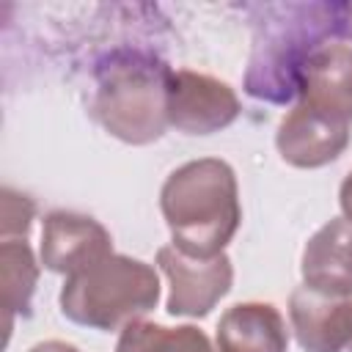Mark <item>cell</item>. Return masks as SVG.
<instances>
[{
	"label": "cell",
	"instance_id": "cell-1",
	"mask_svg": "<svg viewBox=\"0 0 352 352\" xmlns=\"http://www.w3.org/2000/svg\"><path fill=\"white\" fill-rule=\"evenodd\" d=\"M253 50L245 72V94L270 104L297 99L311 58L338 41H352L346 3L286 0L253 6Z\"/></svg>",
	"mask_w": 352,
	"mask_h": 352
},
{
	"label": "cell",
	"instance_id": "cell-2",
	"mask_svg": "<svg viewBox=\"0 0 352 352\" xmlns=\"http://www.w3.org/2000/svg\"><path fill=\"white\" fill-rule=\"evenodd\" d=\"M173 69L140 47H113L91 72L88 110L96 124L132 146L154 143L168 126V85Z\"/></svg>",
	"mask_w": 352,
	"mask_h": 352
},
{
	"label": "cell",
	"instance_id": "cell-3",
	"mask_svg": "<svg viewBox=\"0 0 352 352\" xmlns=\"http://www.w3.org/2000/svg\"><path fill=\"white\" fill-rule=\"evenodd\" d=\"M160 209L173 248L192 258L220 256L242 220L234 168L217 157L184 162L165 179Z\"/></svg>",
	"mask_w": 352,
	"mask_h": 352
},
{
	"label": "cell",
	"instance_id": "cell-4",
	"mask_svg": "<svg viewBox=\"0 0 352 352\" xmlns=\"http://www.w3.org/2000/svg\"><path fill=\"white\" fill-rule=\"evenodd\" d=\"M160 302V278L151 264L110 253L88 270L69 275L60 289V311L91 330H124Z\"/></svg>",
	"mask_w": 352,
	"mask_h": 352
},
{
	"label": "cell",
	"instance_id": "cell-5",
	"mask_svg": "<svg viewBox=\"0 0 352 352\" xmlns=\"http://www.w3.org/2000/svg\"><path fill=\"white\" fill-rule=\"evenodd\" d=\"M157 264L170 286V316H206L234 283V267L226 253L214 258H192L173 245H165L157 250Z\"/></svg>",
	"mask_w": 352,
	"mask_h": 352
},
{
	"label": "cell",
	"instance_id": "cell-6",
	"mask_svg": "<svg viewBox=\"0 0 352 352\" xmlns=\"http://www.w3.org/2000/svg\"><path fill=\"white\" fill-rule=\"evenodd\" d=\"M239 99L234 88L217 77L173 69L168 85V126L184 135H212L234 124Z\"/></svg>",
	"mask_w": 352,
	"mask_h": 352
},
{
	"label": "cell",
	"instance_id": "cell-7",
	"mask_svg": "<svg viewBox=\"0 0 352 352\" xmlns=\"http://www.w3.org/2000/svg\"><path fill=\"white\" fill-rule=\"evenodd\" d=\"M113 253L110 231L80 212H50L41 228V264L58 275H77Z\"/></svg>",
	"mask_w": 352,
	"mask_h": 352
},
{
	"label": "cell",
	"instance_id": "cell-8",
	"mask_svg": "<svg viewBox=\"0 0 352 352\" xmlns=\"http://www.w3.org/2000/svg\"><path fill=\"white\" fill-rule=\"evenodd\" d=\"M289 319L305 352H341L352 341V294H327L302 283L289 297Z\"/></svg>",
	"mask_w": 352,
	"mask_h": 352
},
{
	"label": "cell",
	"instance_id": "cell-9",
	"mask_svg": "<svg viewBox=\"0 0 352 352\" xmlns=\"http://www.w3.org/2000/svg\"><path fill=\"white\" fill-rule=\"evenodd\" d=\"M275 146L283 162L294 168H322L349 146V124L297 102L278 124Z\"/></svg>",
	"mask_w": 352,
	"mask_h": 352
},
{
	"label": "cell",
	"instance_id": "cell-10",
	"mask_svg": "<svg viewBox=\"0 0 352 352\" xmlns=\"http://www.w3.org/2000/svg\"><path fill=\"white\" fill-rule=\"evenodd\" d=\"M297 96L302 104L352 124V44L338 41L319 50L305 66Z\"/></svg>",
	"mask_w": 352,
	"mask_h": 352
},
{
	"label": "cell",
	"instance_id": "cell-11",
	"mask_svg": "<svg viewBox=\"0 0 352 352\" xmlns=\"http://www.w3.org/2000/svg\"><path fill=\"white\" fill-rule=\"evenodd\" d=\"M302 283L327 294H352V220L333 217L302 250Z\"/></svg>",
	"mask_w": 352,
	"mask_h": 352
},
{
	"label": "cell",
	"instance_id": "cell-12",
	"mask_svg": "<svg viewBox=\"0 0 352 352\" xmlns=\"http://www.w3.org/2000/svg\"><path fill=\"white\" fill-rule=\"evenodd\" d=\"M289 333L270 302H236L217 322V352H286Z\"/></svg>",
	"mask_w": 352,
	"mask_h": 352
},
{
	"label": "cell",
	"instance_id": "cell-13",
	"mask_svg": "<svg viewBox=\"0 0 352 352\" xmlns=\"http://www.w3.org/2000/svg\"><path fill=\"white\" fill-rule=\"evenodd\" d=\"M38 280V264L25 239H3L0 245V286L8 324L14 314L30 316V300Z\"/></svg>",
	"mask_w": 352,
	"mask_h": 352
},
{
	"label": "cell",
	"instance_id": "cell-14",
	"mask_svg": "<svg viewBox=\"0 0 352 352\" xmlns=\"http://www.w3.org/2000/svg\"><path fill=\"white\" fill-rule=\"evenodd\" d=\"M116 352H217L209 336L192 324L165 327L154 322H132L121 330Z\"/></svg>",
	"mask_w": 352,
	"mask_h": 352
},
{
	"label": "cell",
	"instance_id": "cell-15",
	"mask_svg": "<svg viewBox=\"0 0 352 352\" xmlns=\"http://www.w3.org/2000/svg\"><path fill=\"white\" fill-rule=\"evenodd\" d=\"M36 214V206L28 195L6 187L3 190V206H0V234L3 239H25L30 231V220Z\"/></svg>",
	"mask_w": 352,
	"mask_h": 352
},
{
	"label": "cell",
	"instance_id": "cell-16",
	"mask_svg": "<svg viewBox=\"0 0 352 352\" xmlns=\"http://www.w3.org/2000/svg\"><path fill=\"white\" fill-rule=\"evenodd\" d=\"M338 201H341V212H344V217H346V220H352V173L341 182Z\"/></svg>",
	"mask_w": 352,
	"mask_h": 352
},
{
	"label": "cell",
	"instance_id": "cell-17",
	"mask_svg": "<svg viewBox=\"0 0 352 352\" xmlns=\"http://www.w3.org/2000/svg\"><path fill=\"white\" fill-rule=\"evenodd\" d=\"M28 352H80L74 344H66V341H41L36 346H30Z\"/></svg>",
	"mask_w": 352,
	"mask_h": 352
},
{
	"label": "cell",
	"instance_id": "cell-18",
	"mask_svg": "<svg viewBox=\"0 0 352 352\" xmlns=\"http://www.w3.org/2000/svg\"><path fill=\"white\" fill-rule=\"evenodd\" d=\"M346 11H349V19H352V3H346Z\"/></svg>",
	"mask_w": 352,
	"mask_h": 352
},
{
	"label": "cell",
	"instance_id": "cell-19",
	"mask_svg": "<svg viewBox=\"0 0 352 352\" xmlns=\"http://www.w3.org/2000/svg\"><path fill=\"white\" fill-rule=\"evenodd\" d=\"M346 352H352V341H349V346H346Z\"/></svg>",
	"mask_w": 352,
	"mask_h": 352
}]
</instances>
